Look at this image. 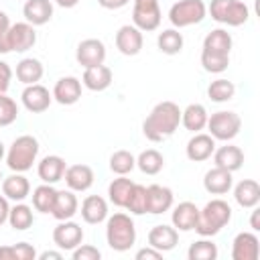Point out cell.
Here are the masks:
<instances>
[{"label": "cell", "mask_w": 260, "mask_h": 260, "mask_svg": "<svg viewBox=\"0 0 260 260\" xmlns=\"http://www.w3.org/2000/svg\"><path fill=\"white\" fill-rule=\"evenodd\" d=\"M181 124V108L175 102H158L142 122V134L150 142L171 138Z\"/></svg>", "instance_id": "obj_1"}, {"label": "cell", "mask_w": 260, "mask_h": 260, "mask_svg": "<svg viewBox=\"0 0 260 260\" xmlns=\"http://www.w3.org/2000/svg\"><path fill=\"white\" fill-rule=\"evenodd\" d=\"M232 219V207L228 201L223 199H211L205 203L203 209H199L197 215V223H195V232L201 238H211L215 234H219Z\"/></svg>", "instance_id": "obj_2"}, {"label": "cell", "mask_w": 260, "mask_h": 260, "mask_svg": "<svg viewBox=\"0 0 260 260\" xmlns=\"http://www.w3.org/2000/svg\"><path fill=\"white\" fill-rule=\"evenodd\" d=\"M106 242L116 252H126L136 242V228L128 213H114L106 219Z\"/></svg>", "instance_id": "obj_3"}, {"label": "cell", "mask_w": 260, "mask_h": 260, "mask_svg": "<svg viewBox=\"0 0 260 260\" xmlns=\"http://www.w3.org/2000/svg\"><path fill=\"white\" fill-rule=\"evenodd\" d=\"M39 156V140L30 134H22L12 140L6 150V165L12 173H26L32 169Z\"/></svg>", "instance_id": "obj_4"}, {"label": "cell", "mask_w": 260, "mask_h": 260, "mask_svg": "<svg viewBox=\"0 0 260 260\" xmlns=\"http://www.w3.org/2000/svg\"><path fill=\"white\" fill-rule=\"evenodd\" d=\"M207 12L215 22L228 26H242L250 18V8L242 0H211Z\"/></svg>", "instance_id": "obj_5"}, {"label": "cell", "mask_w": 260, "mask_h": 260, "mask_svg": "<svg viewBox=\"0 0 260 260\" xmlns=\"http://www.w3.org/2000/svg\"><path fill=\"white\" fill-rule=\"evenodd\" d=\"M207 16V6L203 0H179L169 10V20L173 28H185L199 24Z\"/></svg>", "instance_id": "obj_6"}, {"label": "cell", "mask_w": 260, "mask_h": 260, "mask_svg": "<svg viewBox=\"0 0 260 260\" xmlns=\"http://www.w3.org/2000/svg\"><path fill=\"white\" fill-rule=\"evenodd\" d=\"M207 130L215 140L230 142L234 140L242 130V118L236 112L219 110L207 118Z\"/></svg>", "instance_id": "obj_7"}, {"label": "cell", "mask_w": 260, "mask_h": 260, "mask_svg": "<svg viewBox=\"0 0 260 260\" xmlns=\"http://www.w3.org/2000/svg\"><path fill=\"white\" fill-rule=\"evenodd\" d=\"M132 24L142 30L150 32L160 26L162 12L158 6V0H132Z\"/></svg>", "instance_id": "obj_8"}, {"label": "cell", "mask_w": 260, "mask_h": 260, "mask_svg": "<svg viewBox=\"0 0 260 260\" xmlns=\"http://www.w3.org/2000/svg\"><path fill=\"white\" fill-rule=\"evenodd\" d=\"M53 242L59 250L71 252L73 248H77L83 242V230L79 223H75L71 219H63L53 230Z\"/></svg>", "instance_id": "obj_9"}, {"label": "cell", "mask_w": 260, "mask_h": 260, "mask_svg": "<svg viewBox=\"0 0 260 260\" xmlns=\"http://www.w3.org/2000/svg\"><path fill=\"white\" fill-rule=\"evenodd\" d=\"M37 43V30L32 24L24 22H14L8 28V51L14 53H26L28 49H32Z\"/></svg>", "instance_id": "obj_10"}, {"label": "cell", "mask_w": 260, "mask_h": 260, "mask_svg": "<svg viewBox=\"0 0 260 260\" xmlns=\"http://www.w3.org/2000/svg\"><path fill=\"white\" fill-rule=\"evenodd\" d=\"M75 59L83 69L95 67V65H104V61H106V45L100 39H83L77 45Z\"/></svg>", "instance_id": "obj_11"}, {"label": "cell", "mask_w": 260, "mask_h": 260, "mask_svg": "<svg viewBox=\"0 0 260 260\" xmlns=\"http://www.w3.org/2000/svg\"><path fill=\"white\" fill-rule=\"evenodd\" d=\"M20 100H22V106L30 114H41V112L49 110V106L53 102V93L41 83H30V85H24Z\"/></svg>", "instance_id": "obj_12"}, {"label": "cell", "mask_w": 260, "mask_h": 260, "mask_svg": "<svg viewBox=\"0 0 260 260\" xmlns=\"http://www.w3.org/2000/svg\"><path fill=\"white\" fill-rule=\"evenodd\" d=\"M142 45H144V37H142V30H138L134 24H124L118 28L116 32V47L122 55L126 57H134L142 51Z\"/></svg>", "instance_id": "obj_13"}, {"label": "cell", "mask_w": 260, "mask_h": 260, "mask_svg": "<svg viewBox=\"0 0 260 260\" xmlns=\"http://www.w3.org/2000/svg\"><path fill=\"white\" fill-rule=\"evenodd\" d=\"M260 240L254 232H240L232 242V260H258Z\"/></svg>", "instance_id": "obj_14"}, {"label": "cell", "mask_w": 260, "mask_h": 260, "mask_svg": "<svg viewBox=\"0 0 260 260\" xmlns=\"http://www.w3.org/2000/svg\"><path fill=\"white\" fill-rule=\"evenodd\" d=\"M53 100L61 106H73L79 102L81 98V79L67 75V77H59L57 83L53 85Z\"/></svg>", "instance_id": "obj_15"}, {"label": "cell", "mask_w": 260, "mask_h": 260, "mask_svg": "<svg viewBox=\"0 0 260 260\" xmlns=\"http://www.w3.org/2000/svg\"><path fill=\"white\" fill-rule=\"evenodd\" d=\"M213 150H215V138L211 134H203V132H195L185 146V154L193 162H203V160L211 158Z\"/></svg>", "instance_id": "obj_16"}, {"label": "cell", "mask_w": 260, "mask_h": 260, "mask_svg": "<svg viewBox=\"0 0 260 260\" xmlns=\"http://www.w3.org/2000/svg\"><path fill=\"white\" fill-rule=\"evenodd\" d=\"M93 171L87 165H71L65 169L63 181L67 185V189L75 191V193H83L93 185Z\"/></svg>", "instance_id": "obj_17"}, {"label": "cell", "mask_w": 260, "mask_h": 260, "mask_svg": "<svg viewBox=\"0 0 260 260\" xmlns=\"http://www.w3.org/2000/svg\"><path fill=\"white\" fill-rule=\"evenodd\" d=\"M146 195H148V201H146V213H152V215H160L165 211H169L173 207V191L165 185H148L146 187Z\"/></svg>", "instance_id": "obj_18"}, {"label": "cell", "mask_w": 260, "mask_h": 260, "mask_svg": "<svg viewBox=\"0 0 260 260\" xmlns=\"http://www.w3.org/2000/svg\"><path fill=\"white\" fill-rule=\"evenodd\" d=\"M65 158L59 156V154H47L41 158V162L37 165V173H39V179L43 183H49V185H55L57 181L63 179L65 175Z\"/></svg>", "instance_id": "obj_19"}, {"label": "cell", "mask_w": 260, "mask_h": 260, "mask_svg": "<svg viewBox=\"0 0 260 260\" xmlns=\"http://www.w3.org/2000/svg\"><path fill=\"white\" fill-rule=\"evenodd\" d=\"M77 211H79V201H77L75 191H71V189H61V191L55 193V203H53L51 215H53L57 221L71 219Z\"/></svg>", "instance_id": "obj_20"}, {"label": "cell", "mask_w": 260, "mask_h": 260, "mask_svg": "<svg viewBox=\"0 0 260 260\" xmlns=\"http://www.w3.org/2000/svg\"><path fill=\"white\" fill-rule=\"evenodd\" d=\"M203 187L207 193L211 195H225L232 187H234V177L230 171L221 169V167H213L205 173L203 177Z\"/></svg>", "instance_id": "obj_21"}, {"label": "cell", "mask_w": 260, "mask_h": 260, "mask_svg": "<svg viewBox=\"0 0 260 260\" xmlns=\"http://www.w3.org/2000/svg\"><path fill=\"white\" fill-rule=\"evenodd\" d=\"M197 215H199V207L191 201H181L179 205H175L173 213H171V221L173 228L177 232H191L195 230L197 223Z\"/></svg>", "instance_id": "obj_22"}, {"label": "cell", "mask_w": 260, "mask_h": 260, "mask_svg": "<svg viewBox=\"0 0 260 260\" xmlns=\"http://www.w3.org/2000/svg\"><path fill=\"white\" fill-rule=\"evenodd\" d=\"M179 244V232L173 225L158 223L148 232V246L156 248L158 252H169Z\"/></svg>", "instance_id": "obj_23"}, {"label": "cell", "mask_w": 260, "mask_h": 260, "mask_svg": "<svg viewBox=\"0 0 260 260\" xmlns=\"http://www.w3.org/2000/svg\"><path fill=\"white\" fill-rule=\"evenodd\" d=\"M24 20L32 26H43L53 18V2L51 0H26L22 6Z\"/></svg>", "instance_id": "obj_24"}, {"label": "cell", "mask_w": 260, "mask_h": 260, "mask_svg": "<svg viewBox=\"0 0 260 260\" xmlns=\"http://www.w3.org/2000/svg\"><path fill=\"white\" fill-rule=\"evenodd\" d=\"M2 195L8 201H24L30 195V183L22 173H12L6 179H2Z\"/></svg>", "instance_id": "obj_25"}, {"label": "cell", "mask_w": 260, "mask_h": 260, "mask_svg": "<svg viewBox=\"0 0 260 260\" xmlns=\"http://www.w3.org/2000/svg\"><path fill=\"white\" fill-rule=\"evenodd\" d=\"M79 213H81L85 223L98 225V223L108 219V201L100 195H87L81 201V211Z\"/></svg>", "instance_id": "obj_26"}, {"label": "cell", "mask_w": 260, "mask_h": 260, "mask_svg": "<svg viewBox=\"0 0 260 260\" xmlns=\"http://www.w3.org/2000/svg\"><path fill=\"white\" fill-rule=\"evenodd\" d=\"M211 156H213L215 167H221L230 173H236L244 165V150L240 146H234V144H225V146L215 148Z\"/></svg>", "instance_id": "obj_27"}, {"label": "cell", "mask_w": 260, "mask_h": 260, "mask_svg": "<svg viewBox=\"0 0 260 260\" xmlns=\"http://www.w3.org/2000/svg\"><path fill=\"white\" fill-rule=\"evenodd\" d=\"M81 85L91 89V91H104L112 85V69L106 65H95L87 67L81 77Z\"/></svg>", "instance_id": "obj_28"}, {"label": "cell", "mask_w": 260, "mask_h": 260, "mask_svg": "<svg viewBox=\"0 0 260 260\" xmlns=\"http://www.w3.org/2000/svg\"><path fill=\"white\" fill-rule=\"evenodd\" d=\"M234 199L240 207L252 209L260 203V185L254 179H244L234 187Z\"/></svg>", "instance_id": "obj_29"}, {"label": "cell", "mask_w": 260, "mask_h": 260, "mask_svg": "<svg viewBox=\"0 0 260 260\" xmlns=\"http://www.w3.org/2000/svg\"><path fill=\"white\" fill-rule=\"evenodd\" d=\"M207 118L209 114L203 104H189L185 110H181V124L193 134L207 126Z\"/></svg>", "instance_id": "obj_30"}, {"label": "cell", "mask_w": 260, "mask_h": 260, "mask_svg": "<svg viewBox=\"0 0 260 260\" xmlns=\"http://www.w3.org/2000/svg\"><path fill=\"white\" fill-rule=\"evenodd\" d=\"M45 73V67L39 59L35 57H24L16 63V79L24 85H30V83H39L41 77Z\"/></svg>", "instance_id": "obj_31"}, {"label": "cell", "mask_w": 260, "mask_h": 260, "mask_svg": "<svg viewBox=\"0 0 260 260\" xmlns=\"http://www.w3.org/2000/svg\"><path fill=\"white\" fill-rule=\"evenodd\" d=\"M134 181H130L126 175H118V179H114L110 185H108V197L110 201L116 205V207H126L128 203V197L134 189Z\"/></svg>", "instance_id": "obj_32"}, {"label": "cell", "mask_w": 260, "mask_h": 260, "mask_svg": "<svg viewBox=\"0 0 260 260\" xmlns=\"http://www.w3.org/2000/svg\"><path fill=\"white\" fill-rule=\"evenodd\" d=\"M232 35L225 28H213L205 35L203 39V49L211 51V53H221V55H230L232 51Z\"/></svg>", "instance_id": "obj_33"}, {"label": "cell", "mask_w": 260, "mask_h": 260, "mask_svg": "<svg viewBox=\"0 0 260 260\" xmlns=\"http://www.w3.org/2000/svg\"><path fill=\"white\" fill-rule=\"evenodd\" d=\"M8 223L12 230L16 232H24L28 230L32 223H35V215H32V207L18 201L10 207V213H8Z\"/></svg>", "instance_id": "obj_34"}, {"label": "cell", "mask_w": 260, "mask_h": 260, "mask_svg": "<svg viewBox=\"0 0 260 260\" xmlns=\"http://www.w3.org/2000/svg\"><path fill=\"white\" fill-rule=\"evenodd\" d=\"M183 35L179 32V28H167L162 32H158L156 37V45L158 51L165 55H179L183 51Z\"/></svg>", "instance_id": "obj_35"}, {"label": "cell", "mask_w": 260, "mask_h": 260, "mask_svg": "<svg viewBox=\"0 0 260 260\" xmlns=\"http://www.w3.org/2000/svg\"><path fill=\"white\" fill-rule=\"evenodd\" d=\"M136 167L144 175H158L165 167V156L154 148H146L136 156Z\"/></svg>", "instance_id": "obj_36"}, {"label": "cell", "mask_w": 260, "mask_h": 260, "mask_svg": "<svg viewBox=\"0 0 260 260\" xmlns=\"http://www.w3.org/2000/svg\"><path fill=\"white\" fill-rule=\"evenodd\" d=\"M55 193H57V189L53 185H49V183L39 185L32 191V207L41 213H51L53 203H55Z\"/></svg>", "instance_id": "obj_37"}, {"label": "cell", "mask_w": 260, "mask_h": 260, "mask_svg": "<svg viewBox=\"0 0 260 260\" xmlns=\"http://www.w3.org/2000/svg\"><path fill=\"white\" fill-rule=\"evenodd\" d=\"M35 258H37V250L28 242L0 246V260H35Z\"/></svg>", "instance_id": "obj_38"}, {"label": "cell", "mask_w": 260, "mask_h": 260, "mask_svg": "<svg viewBox=\"0 0 260 260\" xmlns=\"http://www.w3.org/2000/svg\"><path fill=\"white\" fill-rule=\"evenodd\" d=\"M234 93H236V85H234L230 79H223V77L211 81L209 87H207V95H209V100L215 102V104L230 102V100L234 98Z\"/></svg>", "instance_id": "obj_39"}, {"label": "cell", "mask_w": 260, "mask_h": 260, "mask_svg": "<svg viewBox=\"0 0 260 260\" xmlns=\"http://www.w3.org/2000/svg\"><path fill=\"white\" fill-rule=\"evenodd\" d=\"M217 246L207 240V238H201L197 242H193L187 250V258L189 260H215L217 258Z\"/></svg>", "instance_id": "obj_40"}, {"label": "cell", "mask_w": 260, "mask_h": 260, "mask_svg": "<svg viewBox=\"0 0 260 260\" xmlns=\"http://www.w3.org/2000/svg\"><path fill=\"white\" fill-rule=\"evenodd\" d=\"M136 167V156L130 150H116L110 156V171L114 175H128Z\"/></svg>", "instance_id": "obj_41"}, {"label": "cell", "mask_w": 260, "mask_h": 260, "mask_svg": "<svg viewBox=\"0 0 260 260\" xmlns=\"http://www.w3.org/2000/svg\"><path fill=\"white\" fill-rule=\"evenodd\" d=\"M201 65L207 73H223L230 67V55L211 53V51L201 49Z\"/></svg>", "instance_id": "obj_42"}, {"label": "cell", "mask_w": 260, "mask_h": 260, "mask_svg": "<svg viewBox=\"0 0 260 260\" xmlns=\"http://www.w3.org/2000/svg\"><path fill=\"white\" fill-rule=\"evenodd\" d=\"M146 201H148V195H146V187L144 185H134L130 197H128V203L124 209H128L132 215H144L146 213Z\"/></svg>", "instance_id": "obj_43"}, {"label": "cell", "mask_w": 260, "mask_h": 260, "mask_svg": "<svg viewBox=\"0 0 260 260\" xmlns=\"http://www.w3.org/2000/svg\"><path fill=\"white\" fill-rule=\"evenodd\" d=\"M18 118V106L6 93H0V126H10Z\"/></svg>", "instance_id": "obj_44"}, {"label": "cell", "mask_w": 260, "mask_h": 260, "mask_svg": "<svg viewBox=\"0 0 260 260\" xmlns=\"http://www.w3.org/2000/svg\"><path fill=\"white\" fill-rule=\"evenodd\" d=\"M71 258L73 260H100L102 252L91 244H79L77 248L71 250Z\"/></svg>", "instance_id": "obj_45"}, {"label": "cell", "mask_w": 260, "mask_h": 260, "mask_svg": "<svg viewBox=\"0 0 260 260\" xmlns=\"http://www.w3.org/2000/svg\"><path fill=\"white\" fill-rule=\"evenodd\" d=\"M8 28H10V18L6 12L0 10V53H10L8 51Z\"/></svg>", "instance_id": "obj_46"}, {"label": "cell", "mask_w": 260, "mask_h": 260, "mask_svg": "<svg viewBox=\"0 0 260 260\" xmlns=\"http://www.w3.org/2000/svg\"><path fill=\"white\" fill-rule=\"evenodd\" d=\"M10 79H12V69L6 61H0V93H6L10 87Z\"/></svg>", "instance_id": "obj_47"}, {"label": "cell", "mask_w": 260, "mask_h": 260, "mask_svg": "<svg viewBox=\"0 0 260 260\" xmlns=\"http://www.w3.org/2000/svg\"><path fill=\"white\" fill-rule=\"evenodd\" d=\"M160 258H162V252H158L152 246H146L136 252V260H160Z\"/></svg>", "instance_id": "obj_48"}, {"label": "cell", "mask_w": 260, "mask_h": 260, "mask_svg": "<svg viewBox=\"0 0 260 260\" xmlns=\"http://www.w3.org/2000/svg\"><path fill=\"white\" fill-rule=\"evenodd\" d=\"M130 0H98V4L106 10H118V8H124Z\"/></svg>", "instance_id": "obj_49"}, {"label": "cell", "mask_w": 260, "mask_h": 260, "mask_svg": "<svg viewBox=\"0 0 260 260\" xmlns=\"http://www.w3.org/2000/svg\"><path fill=\"white\" fill-rule=\"evenodd\" d=\"M8 213H10V203L4 195H0V225L8 221Z\"/></svg>", "instance_id": "obj_50"}, {"label": "cell", "mask_w": 260, "mask_h": 260, "mask_svg": "<svg viewBox=\"0 0 260 260\" xmlns=\"http://www.w3.org/2000/svg\"><path fill=\"white\" fill-rule=\"evenodd\" d=\"M250 228H252L254 232H260V209H258V205H256V207H252V215H250Z\"/></svg>", "instance_id": "obj_51"}, {"label": "cell", "mask_w": 260, "mask_h": 260, "mask_svg": "<svg viewBox=\"0 0 260 260\" xmlns=\"http://www.w3.org/2000/svg\"><path fill=\"white\" fill-rule=\"evenodd\" d=\"M37 258H39V260H61V258H63V252H53V250H47V252L39 254Z\"/></svg>", "instance_id": "obj_52"}, {"label": "cell", "mask_w": 260, "mask_h": 260, "mask_svg": "<svg viewBox=\"0 0 260 260\" xmlns=\"http://www.w3.org/2000/svg\"><path fill=\"white\" fill-rule=\"evenodd\" d=\"M77 2L79 0H55V4L61 8H73V6H77Z\"/></svg>", "instance_id": "obj_53"}, {"label": "cell", "mask_w": 260, "mask_h": 260, "mask_svg": "<svg viewBox=\"0 0 260 260\" xmlns=\"http://www.w3.org/2000/svg\"><path fill=\"white\" fill-rule=\"evenodd\" d=\"M4 156H6V150H4V144H2V142H0V160H2V158H4Z\"/></svg>", "instance_id": "obj_54"}, {"label": "cell", "mask_w": 260, "mask_h": 260, "mask_svg": "<svg viewBox=\"0 0 260 260\" xmlns=\"http://www.w3.org/2000/svg\"><path fill=\"white\" fill-rule=\"evenodd\" d=\"M0 183H2V173H0Z\"/></svg>", "instance_id": "obj_55"}]
</instances>
